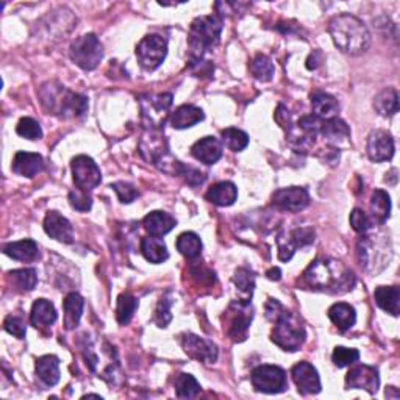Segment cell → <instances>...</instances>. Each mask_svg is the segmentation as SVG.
Segmentation results:
<instances>
[{"label": "cell", "mask_w": 400, "mask_h": 400, "mask_svg": "<svg viewBox=\"0 0 400 400\" xmlns=\"http://www.w3.org/2000/svg\"><path fill=\"white\" fill-rule=\"evenodd\" d=\"M205 198L217 207H230L238 199V188L232 182H219L210 188Z\"/></svg>", "instance_id": "484cf974"}, {"label": "cell", "mask_w": 400, "mask_h": 400, "mask_svg": "<svg viewBox=\"0 0 400 400\" xmlns=\"http://www.w3.org/2000/svg\"><path fill=\"white\" fill-rule=\"evenodd\" d=\"M380 377L375 367L367 365L353 366L345 375L347 389H365L369 394H375L379 391Z\"/></svg>", "instance_id": "5bb4252c"}, {"label": "cell", "mask_w": 400, "mask_h": 400, "mask_svg": "<svg viewBox=\"0 0 400 400\" xmlns=\"http://www.w3.org/2000/svg\"><path fill=\"white\" fill-rule=\"evenodd\" d=\"M222 28V18L219 16H200L193 21L190 33H188L191 62L202 59L207 52H211L217 46L221 41Z\"/></svg>", "instance_id": "277c9868"}, {"label": "cell", "mask_w": 400, "mask_h": 400, "mask_svg": "<svg viewBox=\"0 0 400 400\" xmlns=\"http://www.w3.org/2000/svg\"><path fill=\"white\" fill-rule=\"evenodd\" d=\"M177 248L188 260L199 258L202 253V241L195 233L185 232L177 238Z\"/></svg>", "instance_id": "8d00e7d4"}, {"label": "cell", "mask_w": 400, "mask_h": 400, "mask_svg": "<svg viewBox=\"0 0 400 400\" xmlns=\"http://www.w3.org/2000/svg\"><path fill=\"white\" fill-rule=\"evenodd\" d=\"M357 255L361 268L367 274L377 275L382 270L389 266L392 260V246L391 239L387 235H363L358 241Z\"/></svg>", "instance_id": "5b68a950"}, {"label": "cell", "mask_w": 400, "mask_h": 400, "mask_svg": "<svg viewBox=\"0 0 400 400\" xmlns=\"http://www.w3.org/2000/svg\"><path fill=\"white\" fill-rule=\"evenodd\" d=\"M274 118H275V120H277V124L280 125V127L283 128V130L290 132V128L292 127V124H291V115H290L288 108H286L283 103H280V105H278V107H277Z\"/></svg>", "instance_id": "f5cc1de1"}, {"label": "cell", "mask_w": 400, "mask_h": 400, "mask_svg": "<svg viewBox=\"0 0 400 400\" xmlns=\"http://www.w3.org/2000/svg\"><path fill=\"white\" fill-rule=\"evenodd\" d=\"M69 203L72 208L79 211H89L93 207V199L89 198L86 191L75 190L69 193Z\"/></svg>", "instance_id": "681fc988"}, {"label": "cell", "mask_w": 400, "mask_h": 400, "mask_svg": "<svg viewBox=\"0 0 400 400\" xmlns=\"http://www.w3.org/2000/svg\"><path fill=\"white\" fill-rule=\"evenodd\" d=\"M57 318L58 314L54 304L46 299H38L32 307V313H30V324H32L35 328L44 330L54 326Z\"/></svg>", "instance_id": "7402d4cb"}, {"label": "cell", "mask_w": 400, "mask_h": 400, "mask_svg": "<svg viewBox=\"0 0 400 400\" xmlns=\"http://www.w3.org/2000/svg\"><path fill=\"white\" fill-rule=\"evenodd\" d=\"M203 119H205V115L199 107H195V105H182V107H178L172 113L171 125L177 128V130H185V128L199 124Z\"/></svg>", "instance_id": "d4e9b609"}, {"label": "cell", "mask_w": 400, "mask_h": 400, "mask_svg": "<svg viewBox=\"0 0 400 400\" xmlns=\"http://www.w3.org/2000/svg\"><path fill=\"white\" fill-rule=\"evenodd\" d=\"M176 392L180 399H194L199 396L200 384L191 374H180L176 379Z\"/></svg>", "instance_id": "ab89813d"}, {"label": "cell", "mask_w": 400, "mask_h": 400, "mask_svg": "<svg viewBox=\"0 0 400 400\" xmlns=\"http://www.w3.org/2000/svg\"><path fill=\"white\" fill-rule=\"evenodd\" d=\"M44 230L47 235L63 244H72L74 243V229L71 222L67 221L64 216H62L58 211H49L44 219Z\"/></svg>", "instance_id": "d6986e66"}, {"label": "cell", "mask_w": 400, "mask_h": 400, "mask_svg": "<svg viewBox=\"0 0 400 400\" xmlns=\"http://www.w3.org/2000/svg\"><path fill=\"white\" fill-rule=\"evenodd\" d=\"M291 375H292V380L294 383H296L300 394L314 396L321 392L322 389L321 379H319L318 371H316V367L313 365L307 363V361H300V363H297L292 367Z\"/></svg>", "instance_id": "e0dca14e"}, {"label": "cell", "mask_w": 400, "mask_h": 400, "mask_svg": "<svg viewBox=\"0 0 400 400\" xmlns=\"http://www.w3.org/2000/svg\"><path fill=\"white\" fill-rule=\"evenodd\" d=\"M328 318L335 324L336 328L344 333V331L350 330L355 326V322H357V313H355V308L349 304L338 302V304L328 308Z\"/></svg>", "instance_id": "83f0119b"}, {"label": "cell", "mask_w": 400, "mask_h": 400, "mask_svg": "<svg viewBox=\"0 0 400 400\" xmlns=\"http://www.w3.org/2000/svg\"><path fill=\"white\" fill-rule=\"evenodd\" d=\"M4 328L5 331H8L10 335L16 336L19 339H24L25 333H27V327H25V322L19 316H13L10 314L8 318L4 321Z\"/></svg>", "instance_id": "7dc6e473"}, {"label": "cell", "mask_w": 400, "mask_h": 400, "mask_svg": "<svg viewBox=\"0 0 400 400\" xmlns=\"http://www.w3.org/2000/svg\"><path fill=\"white\" fill-rule=\"evenodd\" d=\"M36 375L47 387H55L59 382V360L55 355H44L36 360Z\"/></svg>", "instance_id": "f546056e"}, {"label": "cell", "mask_w": 400, "mask_h": 400, "mask_svg": "<svg viewBox=\"0 0 400 400\" xmlns=\"http://www.w3.org/2000/svg\"><path fill=\"white\" fill-rule=\"evenodd\" d=\"M375 304L383 312L392 316H399L400 312V290L399 286H379L374 292Z\"/></svg>", "instance_id": "f1b7e54d"}, {"label": "cell", "mask_w": 400, "mask_h": 400, "mask_svg": "<svg viewBox=\"0 0 400 400\" xmlns=\"http://www.w3.org/2000/svg\"><path fill=\"white\" fill-rule=\"evenodd\" d=\"M142 225H144V229L150 236L161 238L176 227L177 221L169 213H164V211H152V213H149L144 217Z\"/></svg>", "instance_id": "603a6c76"}, {"label": "cell", "mask_w": 400, "mask_h": 400, "mask_svg": "<svg viewBox=\"0 0 400 400\" xmlns=\"http://www.w3.org/2000/svg\"><path fill=\"white\" fill-rule=\"evenodd\" d=\"M72 178L75 186L81 191H91L102 182V173L99 166L88 155L75 156L71 163Z\"/></svg>", "instance_id": "8fae6325"}, {"label": "cell", "mask_w": 400, "mask_h": 400, "mask_svg": "<svg viewBox=\"0 0 400 400\" xmlns=\"http://www.w3.org/2000/svg\"><path fill=\"white\" fill-rule=\"evenodd\" d=\"M11 286L19 292H30L35 290L38 283V275L35 269H16L6 275Z\"/></svg>", "instance_id": "d590c367"}, {"label": "cell", "mask_w": 400, "mask_h": 400, "mask_svg": "<svg viewBox=\"0 0 400 400\" xmlns=\"http://www.w3.org/2000/svg\"><path fill=\"white\" fill-rule=\"evenodd\" d=\"M371 211H372V219L375 224H384L388 221L389 213H391V198L388 193L383 190H375L371 198Z\"/></svg>", "instance_id": "e575fe53"}, {"label": "cell", "mask_w": 400, "mask_h": 400, "mask_svg": "<svg viewBox=\"0 0 400 400\" xmlns=\"http://www.w3.org/2000/svg\"><path fill=\"white\" fill-rule=\"evenodd\" d=\"M268 278L269 280H280L282 278V270L278 268H273L270 270H268Z\"/></svg>", "instance_id": "9f6ffc18"}, {"label": "cell", "mask_w": 400, "mask_h": 400, "mask_svg": "<svg viewBox=\"0 0 400 400\" xmlns=\"http://www.w3.org/2000/svg\"><path fill=\"white\" fill-rule=\"evenodd\" d=\"M172 94H144L139 97L142 118L152 128H158L164 124L168 113L172 107Z\"/></svg>", "instance_id": "30bf717a"}, {"label": "cell", "mask_w": 400, "mask_h": 400, "mask_svg": "<svg viewBox=\"0 0 400 400\" xmlns=\"http://www.w3.org/2000/svg\"><path fill=\"white\" fill-rule=\"evenodd\" d=\"M274 205L282 211H290V213H299L309 205V194L305 188L291 186L278 190L273 195Z\"/></svg>", "instance_id": "2e32d148"}, {"label": "cell", "mask_w": 400, "mask_h": 400, "mask_svg": "<svg viewBox=\"0 0 400 400\" xmlns=\"http://www.w3.org/2000/svg\"><path fill=\"white\" fill-rule=\"evenodd\" d=\"M309 99H312V108L316 118H319L322 120L336 118L339 111V103L333 96L322 91H316L312 94Z\"/></svg>", "instance_id": "4316f807"}, {"label": "cell", "mask_w": 400, "mask_h": 400, "mask_svg": "<svg viewBox=\"0 0 400 400\" xmlns=\"http://www.w3.org/2000/svg\"><path fill=\"white\" fill-rule=\"evenodd\" d=\"M222 144L221 141L213 138V137H205L199 139L195 144L191 147V154L203 164H215L222 158Z\"/></svg>", "instance_id": "44dd1931"}, {"label": "cell", "mask_w": 400, "mask_h": 400, "mask_svg": "<svg viewBox=\"0 0 400 400\" xmlns=\"http://www.w3.org/2000/svg\"><path fill=\"white\" fill-rule=\"evenodd\" d=\"M171 307H172V299L169 296H163L161 300L158 302V307L155 309V324L158 327L164 328L169 326V322L172 321Z\"/></svg>", "instance_id": "f6af8a7d"}, {"label": "cell", "mask_w": 400, "mask_h": 400, "mask_svg": "<svg viewBox=\"0 0 400 400\" xmlns=\"http://www.w3.org/2000/svg\"><path fill=\"white\" fill-rule=\"evenodd\" d=\"M182 177L185 178V182L191 186H199L207 180V176L203 172H200L199 169L190 168V166H183L182 171Z\"/></svg>", "instance_id": "f907efd6"}, {"label": "cell", "mask_w": 400, "mask_h": 400, "mask_svg": "<svg viewBox=\"0 0 400 400\" xmlns=\"http://www.w3.org/2000/svg\"><path fill=\"white\" fill-rule=\"evenodd\" d=\"M350 225L355 232L360 233V235H366L369 229L372 227V221L363 210L355 208L350 213Z\"/></svg>", "instance_id": "bcb514c9"}, {"label": "cell", "mask_w": 400, "mask_h": 400, "mask_svg": "<svg viewBox=\"0 0 400 400\" xmlns=\"http://www.w3.org/2000/svg\"><path fill=\"white\" fill-rule=\"evenodd\" d=\"M193 72L195 74V77H210L215 71V66L210 62H203V59H198V62L190 63Z\"/></svg>", "instance_id": "db71d44e"}, {"label": "cell", "mask_w": 400, "mask_h": 400, "mask_svg": "<svg viewBox=\"0 0 400 400\" xmlns=\"http://www.w3.org/2000/svg\"><path fill=\"white\" fill-rule=\"evenodd\" d=\"M111 188L116 191L119 200L122 203H132L139 195L137 188L125 182H118L115 185H111Z\"/></svg>", "instance_id": "c3c4849f"}, {"label": "cell", "mask_w": 400, "mask_h": 400, "mask_svg": "<svg viewBox=\"0 0 400 400\" xmlns=\"http://www.w3.org/2000/svg\"><path fill=\"white\" fill-rule=\"evenodd\" d=\"M328 33L335 46L349 55H361L371 47V33L365 22L352 14H338L328 22Z\"/></svg>", "instance_id": "7a4b0ae2"}, {"label": "cell", "mask_w": 400, "mask_h": 400, "mask_svg": "<svg viewBox=\"0 0 400 400\" xmlns=\"http://www.w3.org/2000/svg\"><path fill=\"white\" fill-rule=\"evenodd\" d=\"M253 319V309L251 300H235L232 302L227 313H225V331L235 343L244 341L247 338L248 327Z\"/></svg>", "instance_id": "ba28073f"}, {"label": "cell", "mask_w": 400, "mask_h": 400, "mask_svg": "<svg viewBox=\"0 0 400 400\" xmlns=\"http://www.w3.org/2000/svg\"><path fill=\"white\" fill-rule=\"evenodd\" d=\"M69 57L83 71H94L103 58V46L96 35H83L71 44Z\"/></svg>", "instance_id": "52a82bcc"}, {"label": "cell", "mask_w": 400, "mask_h": 400, "mask_svg": "<svg viewBox=\"0 0 400 400\" xmlns=\"http://www.w3.org/2000/svg\"><path fill=\"white\" fill-rule=\"evenodd\" d=\"M374 110L383 118L394 116L399 111V94L394 88H384L375 96Z\"/></svg>", "instance_id": "836d02e7"}, {"label": "cell", "mask_w": 400, "mask_h": 400, "mask_svg": "<svg viewBox=\"0 0 400 400\" xmlns=\"http://www.w3.org/2000/svg\"><path fill=\"white\" fill-rule=\"evenodd\" d=\"M182 347L186 355H190L191 358L200 361V363L205 365H213L217 360V345L210 341V339L200 338L198 335H183L182 339Z\"/></svg>", "instance_id": "4fadbf2b"}, {"label": "cell", "mask_w": 400, "mask_h": 400, "mask_svg": "<svg viewBox=\"0 0 400 400\" xmlns=\"http://www.w3.org/2000/svg\"><path fill=\"white\" fill-rule=\"evenodd\" d=\"M319 158L324 164L336 166L339 163V150L336 147H328L322 149L319 152Z\"/></svg>", "instance_id": "11a10c76"}, {"label": "cell", "mask_w": 400, "mask_h": 400, "mask_svg": "<svg viewBox=\"0 0 400 400\" xmlns=\"http://www.w3.org/2000/svg\"><path fill=\"white\" fill-rule=\"evenodd\" d=\"M138 308V299L132 296V294H120L118 299V307H116V319L120 326H127L132 321L135 312Z\"/></svg>", "instance_id": "74e56055"}, {"label": "cell", "mask_w": 400, "mask_h": 400, "mask_svg": "<svg viewBox=\"0 0 400 400\" xmlns=\"http://www.w3.org/2000/svg\"><path fill=\"white\" fill-rule=\"evenodd\" d=\"M270 339L275 345L280 347L285 352H297L304 345L307 339V331L304 324L291 312H286L275 322Z\"/></svg>", "instance_id": "8992f818"}, {"label": "cell", "mask_w": 400, "mask_h": 400, "mask_svg": "<svg viewBox=\"0 0 400 400\" xmlns=\"http://www.w3.org/2000/svg\"><path fill=\"white\" fill-rule=\"evenodd\" d=\"M233 283L238 288V291L243 294L244 300H251L255 290V274L251 269L239 268L235 275H233Z\"/></svg>", "instance_id": "60d3db41"}, {"label": "cell", "mask_w": 400, "mask_h": 400, "mask_svg": "<svg viewBox=\"0 0 400 400\" xmlns=\"http://www.w3.org/2000/svg\"><path fill=\"white\" fill-rule=\"evenodd\" d=\"M324 139L330 142L331 146H341L347 139L350 138V128L343 119L331 118L327 120H322L321 132Z\"/></svg>", "instance_id": "cb8c5ba5"}, {"label": "cell", "mask_w": 400, "mask_h": 400, "mask_svg": "<svg viewBox=\"0 0 400 400\" xmlns=\"http://www.w3.org/2000/svg\"><path fill=\"white\" fill-rule=\"evenodd\" d=\"M285 312H286V308L280 304V302L275 300V299H269L268 300V304H266V318L270 322H275Z\"/></svg>", "instance_id": "816d5d0a"}, {"label": "cell", "mask_w": 400, "mask_h": 400, "mask_svg": "<svg viewBox=\"0 0 400 400\" xmlns=\"http://www.w3.org/2000/svg\"><path fill=\"white\" fill-rule=\"evenodd\" d=\"M251 72L256 80L263 83L270 81L275 74V66L273 59L266 55H256L251 63Z\"/></svg>", "instance_id": "f35d334b"}, {"label": "cell", "mask_w": 400, "mask_h": 400, "mask_svg": "<svg viewBox=\"0 0 400 400\" xmlns=\"http://www.w3.org/2000/svg\"><path fill=\"white\" fill-rule=\"evenodd\" d=\"M11 169L21 177L33 178L44 171V160L40 154L18 152L13 158Z\"/></svg>", "instance_id": "ffe728a7"}, {"label": "cell", "mask_w": 400, "mask_h": 400, "mask_svg": "<svg viewBox=\"0 0 400 400\" xmlns=\"http://www.w3.org/2000/svg\"><path fill=\"white\" fill-rule=\"evenodd\" d=\"M394 139L384 130H374L367 137V156L374 163H383L394 156Z\"/></svg>", "instance_id": "ac0fdd59"}, {"label": "cell", "mask_w": 400, "mask_h": 400, "mask_svg": "<svg viewBox=\"0 0 400 400\" xmlns=\"http://www.w3.org/2000/svg\"><path fill=\"white\" fill-rule=\"evenodd\" d=\"M278 258L290 261L299 247H305L314 243V230L312 227L294 229L290 235L278 236Z\"/></svg>", "instance_id": "9a60e30c"}, {"label": "cell", "mask_w": 400, "mask_h": 400, "mask_svg": "<svg viewBox=\"0 0 400 400\" xmlns=\"http://www.w3.org/2000/svg\"><path fill=\"white\" fill-rule=\"evenodd\" d=\"M141 253L144 255V258L154 264L164 263L169 258L168 247H166L164 241L156 236H146L141 239Z\"/></svg>", "instance_id": "1f68e13d"}, {"label": "cell", "mask_w": 400, "mask_h": 400, "mask_svg": "<svg viewBox=\"0 0 400 400\" xmlns=\"http://www.w3.org/2000/svg\"><path fill=\"white\" fill-rule=\"evenodd\" d=\"M4 253L18 261H33L40 256V248L33 239H22L4 247Z\"/></svg>", "instance_id": "4dcf8cb0"}, {"label": "cell", "mask_w": 400, "mask_h": 400, "mask_svg": "<svg viewBox=\"0 0 400 400\" xmlns=\"http://www.w3.org/2000/svg\"><path fill=\"white\" fill-rule=\"evenodd\" d=\"M221 137L224 146L233 150V152H241V150H244L248 146L247 133L239 130V128H225V130H222Z\"/></svg>", "instance_id": "b9f144b4"}, {"label": "cell", "mask_w": 400, "mask_h": 400, "mask_svg": "<svg viewBox=\"0 0 400 400\" xmlns=\"http://www.w3.org/2000/svg\"><path fill=\"white\" fill-rule=\"evenodd\" d=\"M40 99L47 115L63 119L80 118L88 111V99L85 96L72 93L71 89L55 81H47L41 86Z\"/></svg>", "instance_id": "3957f363"}, {"label": "cell", "mask_w": 400, "mask_h": 400, "mask_svg": "<svg viewBox=\"0 0 400 400\" xmlns=\"http://www.w3.org/2000/svg\"><path fill=\"white\" fill-rule=\"evenodd\" d=\"M251 380L255 391L264 392V394H280L288 387L286 382V372L282 367L263 365L253 369Z\"/></svg>", "instance_id": "9c48e42d"}, {"label": "cell", "mask_w": 400, "mask_h": 400, "mask_svg": "<svg viewBox=\"0 0 400 400\" xmlns=\"http://www.w3.org/2000/svg\"><path fill=\"white\" fill-rule=\"evenodd\" d=\"M304 283L314 291L328 294H345L353 290L355 275L341 261L319 258L313 261L304 273Z\"/></svg>", "instance_id": "6da1fadb"}, {"label": "cell", "mask_w": 400, "mask_h": 400, "mask_svg": "<svg viewBox=\"0 0 400 400\" xmlns=\"http://www.w3.org/2000/svg\"><path fill=\"white\" fill-rule=\"evenodd\" d=\"M16 133L19 135V137L30 139V141H36V139L42 138L41 125L32 118H22L16 125Z\"/></svg>", "instance_id": "7bdbcfd3"}, {"label": "cell", "mask_w": 400, "mask_h": 400, "mask_svg": "<svg viewBox=\"0 0 400 400\" xmlns=\"http://www.w3.org/2000/svg\"><path fill=\"white\" fill-rule=\"evenodd\" d=\"M63 307H64V327L67 330H74L80 324L85 300H83L80 294L71 292L66 296Z\"/></svg>", "instance_id": "d6a6232c"}, {"label": "cell", "mask_w": 400, "mask_h": 400, "mask_svg": "<svg viewBox=\"0 0 400 400\" xmlns=\"http://www.w3.org/2000/svg\"><path fill=\"white\" fill-rule=\"evenodd\" d=\"M168 54V42L158 35H149L142 38L137 46V58L146 71H155L164 62Z\"/></svg>", "instance_id": "7c38bea8"}, {"label": "cell", "mask_w": 400, "mask_h": 400, "mask_svg": "<svg viewBox=\"0 0 400 400\" xmlns=\"http://www.w3.org/2000/svg\"><path fill=\"white\" fill-rule=\"evenodd\" d=\"M331 360L336 367H347L357 363L360 360V352L357 349H347V347H335Z\"/></svg>", "instance_id": "ee69618b"}]
</instances>
